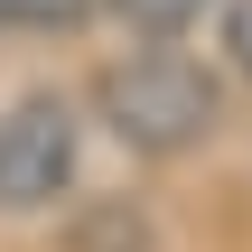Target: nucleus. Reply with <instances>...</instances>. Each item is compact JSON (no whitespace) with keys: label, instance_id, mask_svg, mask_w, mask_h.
<instances>
[{"label":"nucleus","instance_id":"obj_3","mask_svg":"<svg viewBox=\"0 0 252 252\" xmlns=\"http://www.w3.org/2000/svg\"><path fill=\"white\" fill-rule=\"evenodd\" d=\"M103 9H112L131 37H187V28H196L215 0H103Z\"/></svg>","mask_w":252,"mask_h":252},{"label":"nucleus","instance_id":"obj_1","mask_svg":"<svg viewBox=\"0 0 252 252\" xmlns=\"http://www.w3.org/2000/svg\"><path fill=\"white\" fill-rule=\"evenodd\" d=\"M94 122H103L131 159H187V150L215 140L224 84H215L196 56H178V47H131V56H112V65L94 75Z\"/></svg>","mask_w":252,"mask_h":252},{"label":"nucleus","instance_id":"obj_4","mask_svg":"<svg viewBox=\"0 0 252 252\" xmlns=\"http://www.w3.org/2000/svg\"><path fill=\"white\" fill-rule=\"evenodd\" d=\"M103 0H0V28H84Z\"/></svg>","mask_w":252,"mask_h":252},{"label":"nucleus","instance_id":"obj_5","mask_svg":"<svg viewBox=\"0 0 252 252\" xmlns=\"http://www.w3.org/2000/svg\"><path fill=\"white\" fill-rule=\"evenodd\" d=\"M224 65L252 84V0H224Z\"/></svg>","mask_w":252,"mask_h":252},{"label":"nucleus","instance_id":"obj_2","mask_svg":"<svg viewBox=\"0 0 252 252\" xmlns=\"http://www.w3.org/2000/svg\"><path fill=\"white\" fill-rule=\"evenodd\" d=\"M75 159H84V112L65 94H19L0 112V215H37L75 187Z\"/></svg>","mask_w":252,"mask_h":252}]
</instances>
